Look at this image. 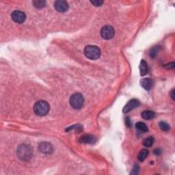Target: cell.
<instances>
[{
	"instance_id": "6da1fadb",
	"label": "cell",
	"mask_w": 175,
	"mask_h": 175,
	"mask_svg": "<svg viewBox=\"0 0 175 175\" xmlns=\"http://www.w3.org/2000/svg\"><path fill=\"white\" fill-rule=\"evenodd\" d=\"M50 106L49 103L45 101H38L35 103L34 106V112L37 116H44L49 113Z\"/></svg>"
},
{
	"instance_id": "7a4b0ae2",
	"label": "cell",
	"mask_w": 175,
	"mask_h": 175,
	"mask_svg": "<svg viewBox=\"0 0 175 175\" xmlns=\"http://www.w3.org/2000/svg\"><path fill=\"white\" fill-rule=\"evenodd\" d=\"M84 55L90 60H97L101 56V50L97 46L88 45L84 49Z\"/></svg>"
},
{
	"instance_id": "3957f363",
	"label": "cell",
	"mask_w": 175,
	"mask_h": 175,
	"mask_svg": "<svg viewBox=\"0 0 175 175\" xmlns=\"http://www.w3.org/2000/svg\"><path fill=\"white\" fill-rule=\"evenodd\" d=\"M17 154L20 160H28L32 156V151L28 145L22 144L18 148Z\"/></svg>"
},
{
	"instance_id": "277c9868",
	"label": "cell",
	"mask_w": 175,
	"mask_h": 175,
	"mask_svg": "<svg viewBox=\"0 0 175 175\" xmlns=\"http://www.w3.org/2000/svg\"><path fill=\"white\" fill-rule=\"evenodd\" d=\"M70 106L75 110H79L83 106L84 98L80 93H75L70 98Z\"/></svg>"
},
{
	"instance_id": "5b68a950",
	"label": "cell",
	"mask_w": 175,
	"mask_h": 175,
	"mask_svg": "<svg viewBox=\"0 0 175 175\" xmlns=\"http://www.w3.org/2000/svg\"><path fill=\"white\" fill-rule=\"evenodd\" d=\"M115 31L112 26H105L102 28L101 30V37L105 40H110L113 37Z\"/></svg>"
},
{
	"instance_id": "8992f818",
	"label": "cell",
	"mask_w": 175,
	"mask_h": 175,
	"mask_svg": "<svg viewBox=\"0 0 175 175\" xmlns=\"http://www.w3.org/2000/svg\"><path fill=\"white\" fill-rule=\"evenodd\" d=\"M11 18L17 23H23L26 19V15L21 10H15L11 14Z\"/></svg>"
},
{
	"instance_id": "52a82bcc",
	"label": "cell",
	"mask_w": 175,
	"mask_h": 175,
	"mask_svg": "<svg viewBox=\"0 0 175 175\" xmlns=\"http://www.w3.org/2000/svg\"><path fill=\"white\" fill-rule=\"evenodd\" d=\"M140 105V101L138 99H133L129 101L128 103L126 104V105L124 107L122 112L124 113H128L133 109H135Z\"/></svg>"
},
{
	"instance_id": "ba28073f",
	"label": "cell",
	"mask_w": 175,
	"mask_h": 175,
	"mask_svg": "<svg viewBox=\"0 0 175 175\" xmlns=\"http://www.w3.org/2000/svg\"><path fill=\"white\" fill-rule=\"evenodd\" d=\"M38 149L40 152L45 154H51L53 151V146L47 142H42L38 144Z\"/></svg>"
},
{
	"instance_id": "9c48e42d",
	"label": "cell",
	"mask_w": 175,
	"mask_h": 175,
	"mask_svg": "<svg viewBox=\"0 0 175 175\" xmlns=\"http://www.w3.org/2000/svg\"><path fill=\"white\" fill-rule=\"evenodd\" d=\"M54 7L59 12H65L69 9V4L66 1H56L54 3Z\"/></svg>"
},
{
	"instance_id": "30bf717a",
	"label": "cell",
	"mask_w": 175,
	"mask_h": 175,
	"mask_svg": "<svg viewBox=\"0 0 175 175\" xmlns=\"http://www.w3.org/2000/svg\"><path fill=\"white\" fill-rule=\"evenodd\" d=\"M97 141V138L91 135H85L81 136L79 139V142L83 144H94Z\"/></svg>"
},
{
	"instance_id": "8fae6325",
	"label": "cell",
	"mask_w": 175,
	"mask_h": 175,
	"mask_svg": "<svg viewBox=\"0 0 175 175\" xmlns=\"http://www.w3.org/2000/svg\"><path fill=\"white\" fill-rule=\"evenodd\" d=\"M140 85L144 89L149 90L153 87V81L150 78H144L140 81Z\"/></svg>"
},
{
	"instance_id": "7c38bea8",
	"label": "cell",
	"mask_w": 175,
	"mask_h": 175,
	"mask_svg": "<svg viewBox=\"0 0 175 175\" xmlns=\"http://www.w3.org/2000/svg\"><path fill=\"white\" fill-rule=\"evenodd\" d=\"M154 116H155V113L153 111L151 110H145L141 113V116H142V119L147 120L154 119Z\"/></svg>"
},
{
	"instance_id": "4fadbf2b",
	"label": "cell",
	"mask_w": 175,
	"mask_h": 175,
	"mask_svg": "<svg viewBox=\"0 0 175 175\" xmlns=\"http://www.w3.org/2000/svg\"><path fill=\"white\" fill-rule=\"evenodd\" d=\"M140 71L142 76H144L148 73V66L144 60H142L140 64Z\"/></svg>"
},
{
	"instance_id": "5bb4252c",
	"label": "cell",
	"mask_w": 175,
	"mask_h": 175,
	"mask_svg": "<svg viewBox=\"0 0 175 175\" xmlns=\"http://www.w3.org/2000/svg\"><path fill=\"white\" fill-rule=\"evenodd\" d=\"M149 152L147 149H142L140 151L139 154H138V160L140 161H144L145 159L147 157V156L149 155Z\"/></svg>"
},
{
	"instance_id": "9a60e30c",
	"label": "cell",
	"mask_w": 175,
	"mask_h": 175,
	"mask_svg": "<svg viewBox=\"0 0 175 175\" xmlns=\"http://www.w3.org/2000/svg\"><path fill=\"white\" fill-rule=\"evenodd\" d=\"M135 127L136 129H138V130L140 131H142V132H147V131H149V129H148L146 124L142 122H138V123L135 124Z\"/></svg>"
},
{
	"instance_id": "2e32d148",
	"label": "cell",
	"mask_w": 175,
	"mask_h": 175,
	"mask_svg": "<svg viewBox=\"0 0 175 175\" xmlns=\"http://www.w3.org/2000/svg\"><path fill=\"white\" fill-rule=\"evenodd\" d=\"M154 138L153 137H149V138H146V139H144V141H143V145L146 148H150L153 146V143H154Z\"/></svg>"
},
{
	"instance_id": "e0dca14e",
	"label": "cell",
	"mask_w": 175,
	"mask_h": 175,
	"mask_svg": "<svg viewBox=\"0 0 175 175\" xmlns=\"http://www.w3.org/2000/svg\"><path fill=\"white\" fill-rule=\"evenodd\" d=\"M33 4L34 6V7L36 8L40 9L45 7L46 6V1H42V0H36V1H33Z\"/></svg>"
},
{
	"instance_id": "ac0fdd59",
	"label": "cell",
	"mask_w": 175,
	"mask_h": 175,
	"mask_svg": "<svg viewBox=\"0 0 175 175\" xmlns=\"http://www.w3.org/2000/svg\"><path fill=\"white\" fill-rule=\"evenodd\" d=\"M160 47L158 46H156V47H154L153 49H151V51H150V56L152 58H154L157 55L158 52L160 51Z\"/></svg>"
},
{
	"instance_id": "d6986e66",
	"label": "cell",
	"mask_w": 175,
	"mask_h": 175,
	"mask_svg": "<svg viewBox=\"0 0 175 175\" xmlns=\"http://www.w3.org/2000/svg\"><path fill=\"white\" fill-rule=\"evenodd\" d=\"M159 125H160V129L163 131H168L170 130V125L167 123V122H165L164 121L160 122V124H159Z\"/></svg>"
},
{
	"instance_id": "ffe728a7",
	"label": "cell",
	"mask_w": 175,
	"mask_h": 175,
	"mask_svg": "<svg viewBox=\"0 0 175 175\" xmlns=\"http://www.w3.org/2000/svg\"><path fill=\"white\" fill-rule=\"evenodd\" d=\"M90 3L95 6H101L103 4V1H91Z\"/></svg>"
},
{
	"instance_id": "44dd1931",
	"label": "cell",
	"mask_w": 175,
	"mask_h": 175,
	"mask_svg": "<svg viewBox=\"0 0 175 175\" xmlns=\"http://www.w3.org/2000/svg\"><path fill=\"white\" fill-rule=\"evenodd\" d=\"M125 122H126V124L128 127H131V121H130V119H129V117L126 118L125 119Z\"/></svg>"
},
{
	"instance_id": "7402d4cb",
	"label": "cell",
	"mask_w": 175,
	"mask_h": 175,
	"mask_svg": "<svg viewBox=\"0 0 175 175\" xmlns=\"http://www.w3.org/2000/svg\"><path fill=\"white\" fill-rule=\"evenodd\" d=\"M170 96H171V98L172 100H174V90L172 89V91L170 92Z\"/></svg>"
},
{
	"instance_id": "603a6c76",
	"label": "cell",
	"mask_w": 175,
	"mask_h": 175,
	"mask_svg": "<svg viewBox=\"0 0 175 175\" xmlns=\"http://www.w3.org/2000/svg\"><path fill=\"white\" fill-rule=\"evenodd\" d=\"M138 166V165H135V167H134V168H133V172H131V174H138V171H136V168H137Z\"/></svg>"
},
{
	"instance_id": "cb8c5ba5",
	"label": "cell",
	"mask_w": 175,
	"mask_h": 175,
	"mask_svg": "<svg viewBox=\"0 0 175 175\" xmlns=\"http://www.w3.org/2000/svg\"><path fill=\"white\" fill-rule=\"evenodd\" d=\"M154 153H155L156 154H160V150H159V149H155V150H154Z\"/></svg>"
}]
</instances>
